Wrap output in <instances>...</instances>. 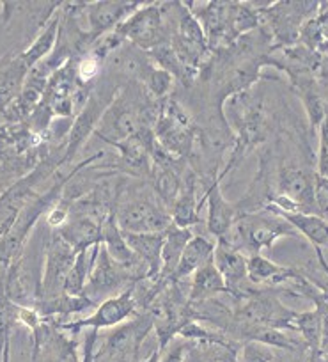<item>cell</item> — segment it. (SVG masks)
<instances>
[{"label":"cell","mask_w":328,"mask_h":362,"mask_svg":"<svg viewBox=\"0 0 328 362\" xmlns=\"http://www.w3.org/2000/svg\"><path fill=\"white\" fill-rule=\"evenodd\" d=\"M296 235L298 233L288 221H284L275 211L264 208L261 211H245L240 215L238 221L229 229L228 235L222 236V240L240 252L249 250L252 256V254H259L263 249H270L275 240L282 236Z\"/></svg>","instance_id":"6da1fadb"},{"label":"cell","mask_w":328,"mask_h":362,"mask_svg":"<svg viewBox=\"0 0 328 362\" xmlns=\"http://www.w3.org/2000/svg\"><path fill=\"white\" fill-rule=\"evenodd\" d=\"M114 214L123 233H165L172 226L169 210L160 203L155 192L130 197Z\"/></svg>","instance_id":"7a4b0ae2"},{"label":"cell","mask_w":328,"mask_h":362,"mask_svg":"<svg viewBox=\"0 0 328 362\" xmlns=\"http://www.w3.org/2000/svg\"><path fill=\"white\" fill-rule=\"evenodd\" d=\"M169 25L163 18V9L156 4H148L131 13L123 23L116 27V33L127 43L149 52L153 48L165 45V34Z\"/></svg>","instance_id":"3957f363"},{"label":"cell","mask_w":328,"mask_h":362,"mask_svg":"<svg viewBox=\"0 0 328 362\" xmlns=\"http://www.w3.org/2000/svg\"><path fill=\"white\" fill-rule=\"evenodd\" d=\"M131 286H135V283L128 276L127 270H123L112 257L108 256L103 243H100L96 259L90 267L89 277H87L86 288H83V295L90 298L94 304H101L107 298L130 290Z\"/></svg>","instance_id":"277c9868"},{"label":"cell","mask_w":328,"mask_h":362,"mask_svg":"<svg viewBox=\"0 0 328 362\" xmlns=\"http://www.w3.org/2000/svg\"><path fill=\"white\" fill-rule=\"evenodd\" d=\"M139 308V302L135 298L134 286L130 290L123 291V293L110 297L98 304L96 313L87 318L75 320V322L68 323H57L59 330H68L73 336H78L83 330H94L100 332L101 329H112V327L121 325L127 320H130L135 315Z\"/></svg>","instance_id":"5b68a950"},{"label":"cell","mask_w":328,"mask_h":362,"mask_svg":"<svg viewBox=\"0 0 328 362\" xmlns=\"http://www.w3.org/2000/svg\"><path fill=\"white\" fill-rule=\"evenodd\" d=\"M144 109H139L134 103L116 96L98 121L94 135L112 146L128 141L148 128L144 127Z\"/></svg>","instance_id":"8992f818"},{"label":"cell","mask_w":328,"mask_h":362,"mask_svg":"<svg viewBox=\"0 0 328 362\" xmlns=\"http://www.w3.org/2000/svg\"><path fill=\"white\" fill-rule=\"evenodd\" d=\"M76 250L55 231L48 245L45 247L43 279H41V298H52L64 293V281L76 259Z\"/></svg>","instance_id":"52a82bcc"},{"label":"cell","mask_w":328,"mask_h":362,"mask_svg":"<svg viewBox=\"0 0 328 362\" xmlns=\"http://www.w3.org/2000/svg\"><path fill=\"white\" fill-rule=\"evenodd\" d=\"M204 203H208L206 228H208L209 235L215 236L216 240L228 235L229 229L243 214L240 204H233L226 199L221 190V180L211 181V185L204 194Z\"/></svg>","instance_id":"ba28073f"},{"label":"cell","mask_w":328,"mask_h":362,"mask_svg":"<svg viewBox=\"0 0 328 362\" xmlns=\"http://www.w3.org/2000/svg\"><path fill=\"white\" fill-rule=\"evenodd\" d=\"M279 190H281V197L288 199L296 208V211L310 214V208L316 206L312 176L300 167H282L279 173Z\"/></svg>","instance_id":"9c48e42d"},{"label":"cell","mask_w":328,"mask_h":362,"mask_svg":"<svg viewBox=\"0 0 328 362\" xmlns=\"http://www.w3.org/2000/svg\"><path fill=\"white\" fill-rule=\"evenodd\" d=\"M139 8L141 4L137 2H94V4H89L86 15L90 40L96 41L98 37L116 30V27L123 23Z\"/></svg>","instance_id":"30bf717a"},{"label":"cell","mask_w":328,"mask_h":362,"mask_svg":"<svg viewBox=\"0 0 328 362\" xmlns=\"http://www.w3.org/2000/svg\"><path fill=\"white\" fill-rule=\"evenodd\" d=\"M213 264L216 267V270L221 272V276L224 277L229 293H236L243 281L247 279L245 254L236 250L235 247H231L222 238H218V242L215 243V250H213Z\"/></svg>","instance_id":"8fae6325"},{"label":"cell","mask_w":328,"mask_h":362,"mask_svg":"<svg viewBox=\"0 0 328 362\" xmlns=\"http://www.w3.org/2000/svg\"><path fill=\"white\" fill-rule=\"evenodd\" d=\"M128 247L148 267V281H160L163 233H123Z\"/></svg>","instance_id":"7c38bea8"},{"label":"cell","mask_w":328,"mask_h":362,"mask_svg":"<svg viewBox=\"0 0 328 362\" xmlns=\"http://www.w3.org/2000/svg\"><path fill=\"white\" fill-rule=\"evenodd\" d=\"M202 203L204 199H197V176L194 170H188L187 176L183 177V189H181L180 197L169 210L172 224L184 229H190L192 226L197 224Z\"/></svg>","instance_id":"4fadbf2b"},{"label":"cell","mask_w":328,"mask_h":362,"mask_svg":"<svg viewBox=\"0 0 328 362\" xmlns=\"http://www.w3.org/2000/svg\"><path fill=\"white\" fill-rule=\"evenodd\" d=\"M213 250H215V243L211 240L204 238V236H192L169 283H181L187 277L194 276L195 270L213 259Z\"/></svg>","instance_id":"5bb4252c"},{"label":"cell","mask_w":328,"mask_h":362,"mask_svg":"<svg viewBox=\"0 0 328 362\" xmlns=\"http://www.w3.org/2000/svg\"><path fill=\"white\" fill-rule=\"evenodd\" d=\"M192 277L194 279H192L190 291H188V304L208 300V298H215L218 295L229 293L228 284H226L224 277L221 276V272L216 270V267L213 264V259L202 264L199 270H195Z\"/></svg>","instance_id":"9a60e30c"},{"label":"cell","mask_w":328,"mask_h":362,"mask_svg":"<svg viewBox=\"0 0 328 362\" xmlns=\"http://www.w3.org/2000/svg\"><path fill=\"white\" fill-rule=\"evenodd\" d=\"M153 192L160 203L170 210L183 189V180L174 169V162H153L151 165Z\"/></svg>","instance_id":"2e32d148"},{"label":"cell","mask_w":328,"mask_h":362,"mask_svg":"<svg viewBox=\"0 0 328 362\" xmlns=\"http://www.w3.org/2000/svg\"><path fill=\"white\" fill-rule=\"evenodd\" d=\"M266 208L288 221L296 229V233H302L310 243L316 245V249L328 247V221H324L323 217H317L314 214H302V211H282L271 204H268Z\"/></svg>","instance_id":"e0dca14e"},{"label":"cell","mask_w":328,"mask_h":362,"mask_svg":"<svg viewBox=\"0 0 328 362\" xmlns=\"http://www.w3.org/2000/svg\"><path fill=\"white\" fill-rule=\"evenodd\" d=\"M298 277L295 270L275 264L261 254L247 257V279L252 284H282Z\"/></svg>","instance_id":"ac0fdd59"},{"label":"cell","mask_w":328,"mask_h":362,"mask_svg":"<svg viewBox=\"0 0 328 362\" xmlns=\"http://www.w3.org/2000/svg\"><path fill=\"white\" fill-rule=\"evenodd\" d=\"M190 229L177 228V226H170L165 233H163V245H162V274H160V281L169 283L172 277L174 270H176L177 263L181 259L184 247L192 238Z\"/></svg>","instance_id":"d6986e66"},{"label":"cell","mask_w":328,"mask_h":362,"mask_svg":"<svg viewBox=\"0 0 328 362\" xmlns=\"http://www.w3.org/2000/svg\"><path fill=\"white\" fill-rule=\"evenodd\" d=\"M59 30H61L59 18H54L52 22H48V25L41 30L40 36L34 40V43L22 55V61L27 68H34V66L40 64L41 61H45L52 54L55 43H57Z\"/></svg>","instance_id":"ffe728a7"},{"label":"cell","mask_w":328,"mask_h":362,"mask_svg":"<svg viewBox=\"0 0 328 362\" xmlns=\"http://www.w3.org/2000/svg\"><path fill=\"white\" fill-rule=\"evenodd\" d=\"M291 329L298 330L310 350H320L321 336H323V320L320 311H309L295 315L291 322Z\"/></svg>","instance_id":"44dd1931"},{"label":"cell","mask_w":328,"mask_h":362,"mask_svg":"<svg viewBox=\"0 0 328 362\" xmlns=\"http://www.w3.org/2000/svg\"><path fill=\"white\" fill-rule=\"evenodd\" d=\"M144 83L149 95H153L155 98H165V96H169L170 89L174 86V76L155 64L149 69L148 76L144 78Z\"/></svg>","instance_id":"7402d4cb"},{"label":"cell","mask_w":328,"mask_h":362,"mask_svg":"<svg viewBox=\"0 0 328 362\" xmlns=\"http://www.w3.org/2000/svg\"><path fill=\"white\" fill-rule=\"evenodd\" d=\"M274 361V351L268 344L259 343V341H249L243 346L242 355L238 357V362H271Z\"/></svg>","instance_id":"603a6c76"},{"label":"cell","mask_w":328,"mask_h":362,"mask_svg":"<svg viewBox=\"0 0 328 362\" xmlns=\"http://www.w3.org/2000/svg\"><path fill=\"white\" fill-rule=\"evenodd\" d=\"M101 61L98 57H94L93 54L86 55L83 59H80L78 66H75V71H76V80H78L80 83H87L90 82V80H94L98 76V73H100V68H101Z\"/></svg>","instance_id":"cb8c5ba5"},{"label":"cell","mask_w":328,"mask_h":362,"mask_svg":"<svg viewBox=\"0 0 328 362\" xmlns=\"http://www.w3.org/2000/svg\"><path fill=\"white\" fill-rule=\"evenodd\" d=\"M317 176L328 181V144L321 139L320 156H317Z\"/></svg>","instance_id":"d4e9b609"},{"label":"cell","mask_w":328,"mask_h":362,"mask_svg":"<svg viewBox=\"0 0 328 362\" xmlns=\"http://www.w3.org/2000/svg\"><path fill=\"white\" fill-rule=\"evenodd\" d=\"M144 362H160V350H158V346H156V350L153 351V354L149 355V357L146 358Z\"/></svg>","instance_id":"484cf974"},{"label":"cell","mask_w":328,"mask_h":362,"mask_svg":"<svg viewBox=\"0 0 328 362\" xmlns=\"http://www.w3.org/2000/svg\"><path fill=\"white\" fill-rule=\"evenodd\" d=\"M317 351H320V350H312V354H310V358H309V362H321V358H320V354H317Z\"/></svg>","instance_id":"4316f807"}]
</instances>
